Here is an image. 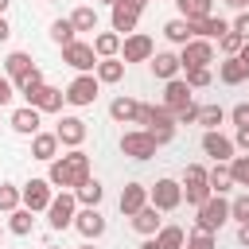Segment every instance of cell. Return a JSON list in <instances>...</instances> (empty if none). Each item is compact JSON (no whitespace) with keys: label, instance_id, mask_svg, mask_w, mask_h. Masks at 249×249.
Listing matches in <instances>:
<instances>
[{"label":"cell","instance_id":"obj_1","mask_svg":"<svg viewBox=\"0 0 249 249\" xmlns=\"http://www.w3.org/2000/svg\"><path fill=\"white\" fill-rule=\"evenodd\" d=\"M82 179H89V156L82 148H70L66 156H54L47 167V183L58 191H74Z\"/></svg>","mask_w":249,"mask_h":249},{"label":"cell","instance_id":"obj_2","mask_svg":"<svg viewBox=\"0 0 249 249\" xmlns=\"http://www.w3.org/2000/svg\"><path fill=\"white\" fill-rule=\"evenodd\" d=\"M195 214H198V218H195V230H202V233H218V230L230 222V202H226L222 195H210Z\"/></svg>","mask_w":249,"mask_h":249},{"label":"cell","instance_id":"obj_3","mask_svg":"<svg viewBox=\"0 0 249 249\" xmlns=\"http://www.w3.org/2000/svg\"><path fill=\"white\" fill-rule=\"evenodd\" d=\"M148 202H152L160 214L183 206V187H179V179H156V183L148 187Z\"/></svg>","mask_w":249,"mask_h":249},{"label":"cell","instance_id":"obj_4","mask_svg":"<svg viewBox=\"0 0 249 249\" xmlns=\"http://www.w3.org/2000/svg\"><path fill=\"white\" fill-rule=\"evenodd\" d=\"M74 214H78V198H74V191H58V195L51 198V206H47V222H51V230H70V226H74Z\"/></svg>","mask_w":249,"mask_h":249},{"label":"cell","instance_id":"obj_5","mask_svg":"<svg viewBox=\"0 0 249 249\" xmlns=\"http://www.w3.org/2000/svg\"><path fill=\"white\" fill-rule=\"evenodd\" d=\"M51 198H54V187H51L47 179H27V183L19 187V202H23L31 214H47Z\"/></svg>","mask_w":249,"mask_h":249},{"label":"cell","instance_id":"obj_6","mask_svg":"<svg viewBox=\"0 0 249 249\" xmlns=\"http://www.w3.org/2000/svg\"><path fill=\"white\" fill-rule=\"evenodd\" d=\"M156 54V43H152V35H144V31H132V35H124L121 39V62L128 66V62H148Z\"/></svg>","mask_w":249,"mask_h":249},{"label":"cell","instance_id":"obj_7","mask_svg":"<svg viewBox=\"0 0 249 249\" xmlns=\"http://www.w3.org/2000/svg\"><path fill=\"white\" fill-rule=\"evenodd\" d=\"M210 62H214V43L191 39V43L179 47V66H183V70H202V66H210Z\"/></svg>","mask_w":249,"mask_h":249},{"label":"cell","instance_id":"obj_8","mask_svg":"<svg viewBox=\"0 0 249 249\" xmlns=\"http://www.w3.org/2000/svg\"><path fill=\"white\" fill-rule=\"evenodd\" d=\"M62 93H66V101H70V105L86 109V105H93V101H97V93H101V82H97L93 74H78V78H74V82H70Z\"/></svg>","mask_w":249,"mask_h":249},{"label":"cell","instance_id":"obj_9","mask_svg":"<svg viewBox=\"0 0 249 249\" xmlns=\"http://www.w3.org/2000/svg\"><path fill=\"white\" fill-rule=\"evenodd\" d=\"M62 62H66L70 70H78V74H93V66H97L93 43H82V39H74L70 47H62Z\"/></svg>","mask_w":249,"mask_h":249},{"label":"cell","instance_id":"obj_10","mask_svg":"<svg viewBox=\"0 0 249 249\" xmlns=\"http://www.w3.org/2000/svg\"><path fill=\"white\" fill-rule=\"evenodd\" d=\"M156 148H160V144H156L144 128H132V132H124V136H121V152H124L128 160H140V163H144V160H152V156H156Z\"/></svg>","mask_w":249,"mask_h":249},{"label":"cell","instance_id":"obj_11","mask_svg":"<svg viewBox=\"0 0 249 249\" xmlns=\"http://www.w3.org/2000/svg\"><path fill=\"white\" fill-rule=\"evenodd\" d=\"M202 152L214 160V163H230L233 160V140L226 136V132H218V128H210V132H202Z\"/></svg>","mask_w":249,"mask_h":249},{"label":"cell","instance_id":"obj_12","mask_svg":"<svg viewBox=\"0 0 249 249\" xmlns=\"http://www.w3.org/2000/svg\"><path fill=\"white\" fill-rule=\"evenodd\" d=\"M74 230H78L86 241H97V237L105 233V214H101L97 206H82V210L74 214Z\"/></svg>","mask_w":249,"mask_h":249},{"label":"cell","instance_id":"obj_13","mask_svg":"<svg viewBox=\"0 0 249 249\" xmlns=\"http://www.w3.org/2000/svg\"><path fill=\"white\" fill-rule=\"evenodd\" d=\"M144 132H148L156 144H171V140H175V117H171L163 105H156V109H152V121H148Z\"/></svg>","mask_w":249,"mask_h":249},{"label":"cell","instance_id":"obj_14","mask_svg":"<svg viewBox=\"0 0 249 249\" xmlns=\"http://www.w3.org/2000/svg\"><path fill=\"white\" fill-rule=\"evenodd\" d=\"M191 93H195V89H191V86H187L183 78H171V82L163 86V109H167V113L175 117L179 109H187V105H195V101H191Z\"/></svg>","mask_w":249,"mask_h":249},{"label":"cell","instance_id":"obj_15","mask_svg":"<svg viewBox=\"0 0 249 249\" xmlns=\"http://www.w3.org/2000/svg\"><path fill=\"white\" fill-rule=\"evenodd\" d=\"M54 136H58L62 148H82V140H86V121H82V117H62L58 128H54Z\"/></svg>","mask_w":249,"mask_h":249},{"label":"cell","instance_id":"obj_16","mask_svg":"<svg viewBox=\"0 0 249 249\" xmlns=\"http://www.w3.org/2000/svg\"><path fill=\"white\" fill-rule=\"evenodd\" d=\"M187 23H191V19H187ZM226 31H230V23H226L222 16H202V19H195V23H191V35H195V39H206V43L222 39Z\"/></svg>","mask_w":249,"mask_h":249},{"label":"cell","instance_id":"obj_17","mask_svg":"<svg viewBox=\"0 0 249 249\" xmlns=\"http://www.w3.org/2000/svg\"><path fill=\"white\" fill-rule=\"evenodd\" d=\"M117 206H121V214H124V218H132L140 206H148V187H144V183H124V191H121Z\"/></svg>","mask_w":249,"mask_h":249},{"label":"cell","instance_id":"obj_18","mask_svg":"<svg viewBox=\"0 0 249 249\" xmlns=\"http://www.w3.org/2000/svg\"><path fill=\"white\" fill-rule=\"evenodd\" d=\"M160 226H163V218H160V210L148 202V206H140L136 214H132V230L140 233V237H156L160 233Z\"/></svg>","mask_w":249,"mask_h":249},{"label":"cell","instance_id":"obj_19","mask_svg":"<svg viewBox=\"0 0 249 249\" xmlns=\"http://www.w3.org/2000/svg\"><path fill=\"white\" fill-rule=\"evenodd\" d=\"M148 66H152V74L160 78V82H171V78H179V54H171V51H160V54H152L148 58Z\"/></svg>","mask_w":249,"mask_h":249},{"label":"cell","instance_id":"obj_20","mask_svg":"<svg viewBox=\"0 0 249 249\" xmlns=\"http://www.w3.org/2000/svg\"><path fill=\"white\" fill-rule=\"evenodd\" d=\"M109 23H113V31L124 39V35H132V31H136V23H140V12H132L128 4H121V0H117V4H113V19H109Z\"/></svg>","mask_w":249,"mask_h":249},{"label":"cell","instance_id":"obj_21","mask_svg":"<svg viewBox=\"0 0 249 249\" xmlns=\"http://www.w3.org/2000/svg\"><path fill=\"white\" fill-rule=\"evenodd\" d=\"M35 70V58L27 54V51H12L8 58H4V78H12V86L23 78V74H31Z\"/></svg>","mask_w":249,"mask_h":249},{"label":"cell","instance_id":"obj_22","mask_svg":"<svg viewBox=\"0 0 249 249\" xmlns=\"http://www.w3.org/2000/svg\"><path fill=\"white\" fill-rule=\"evenodd\" d=\"M62 101H66V93H62L58 86H43L27 105H31V109H39V113H58V109H62Z\"/></svg>","mask_w":249,"mask_h":249},{"label":"cell","instance_id":"obj_23","mask_svg":"<svg viewBox=\"0 0 249 249\" xmlns=\"http://www.w3.org/2000/svg\"><path fill=\"white\" fill-rule=\"evenodd\" d=\"M58 136L54 132H35L31 136V160H43V163H51L54 156H58Z\"/></svg>","mask_w":249,"mask_h":249},{"label":"cell","instance_id":"obj_24","mask_svg":"<svg viewBox=\"0 0 249 249\" xmlns=\"http://www.w3.org/2000/svg\"><path fill=\"white\" fill-rule=\"evenodd\" d=\"M136 109H140V101H136V97H124V93L109 101V117H113L117 124H136Z\"/></svg>","mask_w":249,"mask_h":249},{"label":"cell","instance_id":"obj_25","mask_svg":"<svg viewBox=\"0 0 249 249\" xmlns=\"http://www.w3.org/2000/svg\"><path fill=\"white\" fill-rule=\"evenodd\" d=\"M39 117H43L39 109L23 105V109H16V113H12V121H8V124H12L19 136H35V132H39Z\"/></svg>","mask_w":249,"mask_h":249},{"label":"cell","instance_id":"obj_26","mask_svg":"<svg viewBox=\"0 0 249 249\" xmlns=\"http://www.w3.org/2000/svg\"><path fill=\"white\" fill-rule=\"evenodd\" d=\"M93 78H97L101 86H117V82L124 78V62H121V58H97Z\"/></svg>","mask_w":249,"mask_h":249},{"label":"cell","instance_id":"obj_27","mask_svg":"<svg viewBox=\"0 0 249 249\" xmlns=\"http://www.w3.org/2000/svg\"><path fill=\"white\" fill-rule=\"evenodd\" d=\"M74 198H78V206H101L105 187H101L97 179H82V183L74 187Z\"/></svg>","mask_w":249,"mask_h":249},{"label":"cell","instance_id":"obj_28","mask_svg":"<svg viewBox=\"0 0 249 249\" xmlns=\"http://www.w3.org/2000/svg\"><path fill=\"white\" fill-rule=\"evenodd\" d=\"M93 54L97 58H117L121 54V35L117 31H97L93 35Z\"/></svg>","mask_w":249,"mask_h":249},{"label":"cell","instance_id":"obj_29","mask_svg":"<svg viewBox=\"0 0 249 249\" xmlns=\"http://www.w3.org/2000/svg\"><path fill=\"white\" fill-rule=\"evenodd\" d=\"M179 8V19H202V16H214V0H175Z\"/></svg>","mask_w":249,"mask_h":249},{"label":"cell","instance_id":"obj_30","mask_svg":"<svg viewBox=\"0 0 249 249\" xmlns=\"http://www.w3.org/2000/svg\"><path fill=\"white\" fill-rule=\"evenodd\" d=\"M163 39H167V43H175V47H183V43H191L195 35H191V23L175 16V19H167V23H163Z\"/></svg>","mask_w":249,"mask_h":249},{"label":"cell","instance_id":"obj_31","mask_svg":"<svg viewBox=\"0 0 249 249\" xmlns=\"http://www.w3.org/2000/svg\"><path fill=\"white\" fill-rule=\"evenodd\" d=\"M43 86H47V78H43V70H39V66H35V70H31V74H23V78H19V82H16V93H19V97H23V101H31V97H35V93H39V89H43Z\"/></svg>","mask_w":249,"mask_h":249},{"label":"cell","instance_id":"obj_32","mask_svg":"<svg viewBox=\"0 0 249 249\" xmlns=\"http://www.w3.org/2000/svg\"><path fill=\"white\" fill-rule=\"evenodd\" d=\"M8 230H12L16 237H27V233L35 230V214H31L27 206H19V210H12V214H8Z\"/></svg>","mask_w":249,"mask_h":249},{"label":"cell","instance_id":"obj_33","mask_svg":"<svg viewBox=\"0 0 249 249\" xmlns=\"http://www.w3.org/2000/svg\"><path fill=\"white\" fill-rule=\"evenodd\" d=\"M66 19L74 23V31H97V8H89V4L74 8V12L66 16Z\"/></svg>","mask_w":249,"mask_h":249},{"label":"cell","instance_id":"obj_34","mask_svg":"<svg viewBox=\"0 0 249 249\" xmlns=\"http://www.w3.org/2000/svg\"><path fill=\"white\" fill-rule=\"evenodd\" d=\"M218 78H222L226 86H241L249 74H245V66H241L237 58H222V62H218Z\"/></svg>","mask_w":249,"mask_h":249},{"label":"cell","instance_id":"obj_35","mask_svg":"<svg viewBox=\"0 0 249 249\" xmlns=\"http://www.w3.org/2000/svg\"><path fill=\"white\" fill-rule=\"evenodd\" d=\"M206 183H210V191H214V195H226V191L233 187V179H230V167H226V163H214V167L206 171Z\"/></svg>","mask_w":249,"mask_h":249},{"label":"cell","instance_id":"obj_36","mask_svg":"<svg viewBox=\"0 0 249 249\" xmlns=\"http://www.w3.org/2000/svg\"><path fill=\"white\" fill-rule=\"evenodd\" d=\"M156 245H160V249H183V245H187V233H183L179 226H160Z\"/></svg>","mask_w":249,"mask_h":249},{"label":"cell","instance_id":"obj_37","mask_svg":"<svg viewBox=\"0 0 249 249\" xmlns=\"http://www.w3.org/2000/svg\"><path fill=\"white\" fill-rule=\"evenodd\" d=\"M74 39H78V31H74V23H70V19H54V23H51V43L70 47Z\"/></svg>","mask_w":249,"mask_h":249},{"label":"cell","instance_id":"obj_38","mask_svg":"<svg viewBox=\"0 0 249 249\" xmlns=\"http://www.w3.org/2000/svg\"><path fill=\"white\" fill-rule=\"evenodd\" d=\"M222 121H226V109H222V105H214V101H210V105H198V124H202L206 132L218 128Z\"/></svg>","mask_w":249,"mask_h":249},{"label":"cell","instance_id":"obj_39","mask_svg":"<svg viewBox=\"0 0 249 249\" xmlns=\"http://www.w3.org/2000/svg\"><path fill=\"white\" fill-rule=\"evenodd\" d=\"M226 167H230V179H233V187H245V191H249V156H233Z\"/></svg>","mask_w":249,"mask_h":249},{"label":"cell","instance_id":"obj_40","mask_svg":"<svg viewBox=\"0 0 249 249\" xmlns=\"http://www.w3.org/2000/svg\"><path fill=\"white\" fill-rule=\"evenodd\" d=\"M210 195H214V191H210V183H198V187H183V202H187V206H195V210H198V206H202Z\"/></svg>","mask_w":249,"mask_h":249},{"label":"cell","instance_id":"obj_41","mask_svg":"<svg viewBox=\"0 0 249 249\" xmlns=\"http://www.w3.org/2000/svg\"><path fill=\"white\" fill-rule=\"evenodd\" d=\"M23 202H19V187H12V183H0V210L4 214H12V210H19Z\"/></svg>","mask_w":249,"mask_h":249},{"label":"cell","instance_id":"obj_42","mask_svg":"<svg viewBox=\"0 0 249 249\" xmlns=\"http://www.w3.org/2000/svg\"><path fill=\"white\" fill-rule=\"evenodd\" d=\"M183 74H187L183 82H187L191 89H206V86L214 82V74H210V66H202V70H183Z\"/></svg>","mask_w":249,"mask_h":249},{"label":"cell","instance_id":"obj_43","mask_svg":"<svg viewBox=\"0 0 249 249\" xmlns=\"http://www.w3.org/2000/svg\"><path fill=\"white\" fill-rule=\"evenodd\" d=\"M183 249H218V241H214V233L191 230V233H187V245H183Z\"/></svg>","mask_w":249,"mask_h":249},{"label":"cell","instance_id":"obj_44","mask_svg":"<svg viewBox=\"0 0 249 249\" xmlns=\"http://www.w3.org/2000/svg\"><path fill=\"white\" fill-rule=\"evenodd\" d=\"M198 183H206V167H202V163H187L179 187H198Z\"/></svg>","mask_w":249,"mask_h":249},{"label":"cell","instance_id":"obj_45","mask_svg":"<svg viewBox=\"0 0 249 249\" xmlns=\"http://www.w3.org/2000/svg\"><path fill=\"white\" fill-rule=\"evenodd\" d=\"M230 218H237V226L249 222V191H241V195L230 202Z\"/></svg>","mask_w":249,"mask_h":249},{"label":"cell","instance_id":"obj_46","mask_svg":"<svg viewBox=\"0 0 249 249\" xmlns=\"http://www.w3.org/2000/svg\"><path fill=\"white\" fill-rule=\"evenodd\" d=\"M241 43H245V39H241L237 31H226V35L218 39V47H222V54H226V58H233V54L241 51Z\"/></svg>","mask_w":249,"mask_h":249},{"label":"cell","instance_id":"obj_47","mask_svg":"<svg viewBox=\"0 0 249 249\" xmlns=\"http://www.w3.org/2000/svg\"><path fill=\"white\" fill-rule=\"evenodd\" d=\"M230 121H233L237 128H245V124H249V101H241V105H233V109H230Z\"/></svg>","mask_w":249,"mask_h":249},{"label":"cell","instance_id":"obj_48","mask_svg":"<svg viewBox=\"0 0 249 249\" xmlns=\"http://www.w3.org/2000/svg\"><path fill=\"white\" fill-rule=\"evenodd\" d=\"M230 31H237V35L249 43V8H245V12H237V19L230 23Z\"/></svg>","mask_w":249,"mask_h":249},{"label":"cell","instance_id":"obj_49","mask_svg":"<svg viewBox=\"0 0 249 249\" xmlns=\"http://www.w3.org/2000/svg\"><path fill=\"white\" fill-rule=\"evenodd\" d=\"M175 124H198V105H187L175 113Z\"/></svg>","mask_w":249,"mask_h":249},{"label":"cell","instance_id":"obj_50","mask_svg":"<svg viewBox=\"0 0 249 249\" xmlns=\"http://www.w3.org/2000/svg\"><path fill=\"white\" fill-rule=\"evenodd\" d=\"M12 97H16V86H12V78H4V74H0V105H8Z\"/></svg>","mask_w":249,"mask_h":249},{"label":"cell","instance_id":"obj_51","mask_svg":"<svg viewBox=\"0 0 249 249\" xmlns=\"http://www.w3.org/2000/svg\"><path fill=\"white\" fill-rule=\"evenodd\" d=\"M233 148H241V152H249V124L233 132Z\"/></svg>","mask_w":249,"mask_h":249},{"label":"cell","instance_id":"obj_52","mask_svg":"<svg viewBox=\"0 0 249 249\" xmlns=\"http://www.w3.org/2000/svg\"><path fill=\"white\" fill-rule=\"evenodd\" d=\"M233 58H237V62H241V66H245V74H249V43H241V51H237V54H233Z\"/></svg>","mask_w":249,"mask_h":249},{"label":"cell","instance_id":"obj_53","mask_svg":"<svg viewBox=\"0 0 249 249\" xmlns=\"http://www.w3.org/2000/svg\"><path fill=\"white\" fill-rule=\"evenodd\" d=\"M237 241H241V245H249V222H241V226H237Z\"/></svg>","mask_w":249,"mask_h":249},{"label":"cell","instance_id":"obj_54","mask_svg":"<svg viewBox=\"0 0 249 249\" xmlns=\"http://www.w3.org/2000/svg\"><path fill=\"white\" fill-rule=\"evenodd\" d=\"M8 35H12V27H8V19L0 16V43H8Z\"/></svg>","mask_w":249,"mask_h":249},{"label":"cell","instance_id":"obj_55","mask_svg":"<svg viewBox=\"0 0 249 249\" xmlns=\"http://www.w3.org/2000/svg\"><path fill=\"white\" fill-rule=\"evenodd\" d=\"M121 4H128L132 12H144V8H148V0H121Z\"/></svg>","mask_w":249,"mask_h":249},{"label":"cell","instance_id":"obj_56","mask_svg":"<svg viewBox=\"0 0 249 249\" xmlns=\"http://www.w3.org/2000/svg\"><path fill=\"white\" fill-rule=\"evenodd\" d=\"M226 4H230V8H237V12H245V8H249V0H226Z\"/></svg>","mask_w":249,"mask_h":249},{"label":"cell","instance_id":"obj_57","mask_svg":"<svg viewBox=\"0 0 249 249\" xmlns=\"http://www.w3.org/2000/svg\"><path fill=\"white\" fill-rule=\"evenodd\" d=\"M140 249H160V245H156V237H144V241H140Z\"/></svg>","mask_w":249,"mask_h":249},{"label":"cell","instance_id":"obj_58","mask_svg":"<svg viewBox=\"0 0 249 249\" xmlns=\"http://www.w3.org/2000/svg\"><path fill=\"white\" fill-rule=\"evenodd\" d=\"M8 4H12V0H0V16H4V12H8Z\"/></svg>","mask_w":249,"mask_h":249},{"label":"cell","instance_id":"obj_59","mask_svg":"<svg viewBox=\"0 0 249 249\" xmlns=\"http://www.w3.org/2000/svg\"><path fill=\"white\" fill-rule=\"evenodd\" d=\"M93 4H109V8H113V4H117V0H93Z\"/></svg>","mask_w":249,"mask_h":249},{"label":"cell","instance_id":"obj_60","mask_svg":"<svg viewBox=\"0 0 249 249\" xmlns=\"http://www.w3.org/2000/svg\"><path fill=\"white\" fill-rule=\"evenodd\" d=\"M78 249H93V241H86V245H78Z\"/></svg>","mask_w":249,"mask_h":249},{"label":"cell","instance_id":"obj_61","mask_svg":"<svg viewBox=\"0 0 249 249\" xmlns=\"http://www.w3.org/2000/svg\"><path fill=\"white\" fill-rule=\"evenodd\" d=\"M47 249H58V245H47Z\"/></svg>","mask_w":249,"mask_h":249},{"label":"cell","instance_id":"obj_62","mask_svg":"<svg viewBox=\"0 0 249 249\" xmlns=\"http://www.w3.org/2000/svg\"><path fill=\"white\" fill-rule=\"evenodd\" d=\"M43 4H51V0H43Z\"/></svg>","mask_w":249,"mask_h":249},{"label":"cell","instance_id":"obj_63","mask_svg":"<svg viewBox=\"0 0 249 249\" xmlns=\"http://www.w3.org/2000/svg\"><path fill=\"white\" fill-rule=\"evenodd\" d=\"M0 233H4V230H0Z\"/></svg>","mask_w":249,"mask_h":249}]
</instances>
